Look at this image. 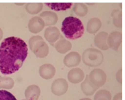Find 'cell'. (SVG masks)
<instances>
[{"instance_id": "obj_21", "label": "cell", "mask_w": 125, "mask_h": 100, "mask_svg": "<svg viewBox=\"0 0 125 100\" xmlns=\"http://www.w3.org/2000/svg\"><path fill=\"white\" fill-rule=\"evenodd\" d=\"M73 10L77 15L83 17L87 14L88 8L84 3H76L73 7Z\"/></svg>"}, {"instance_id": "obj_4", "label": "cell", "mask_w": 125, "mask_h": 100, "mask_svg": "<svg viewBox=\"0 0 125 100\" xmlns=\"http://www.w3.org/2000/svg\"><path fill=\"white\" fill-rule=\"evenodd\" d=\"M83 62L90 67L100 66L104 60V55L101 51L95 48L85 50L82 55Z\"/></svg>"}, {"instance_id": "obj_7", "label": "cell", "mask_w": 125, "mask_h": 100, "mask_svg": "<svg viewBox=\"0 0 125 100\" xmlns=\"http://www.w3.org/2000/svg\"><path fill=\"white\" fill-rule=\"evenodd\" d=\"M44 36L45 39L53 46L60 37L61 33L58 28L55 26H49L47 27L44 31Z\"/></svg>"}, {"instance_id": "obj_26", "label": "cell", "mask_w": 125, "mask_h": 100, "mask_svg": "<svg viewBox=\"0 0 125 100\" xmlns=\"http://www.w3.org/2000/svg\"><path fill=\"white\" fill-rule=\"evenodd\" d=\"M116 79L120 83L122 84V69H120L116 74Z\"/></svg>"}, {"instance_id": "obj_3", "label": "cell", "mask_w": 125, "mask_h": 100, "mask_svg": "<svg viewBox=\"0 0 125 100\" xmlns=\"http://www.w3.org/2000/svg\"><path fill=\"white\" fill-rule=\"evenodd\" d=\"M30 50L39 58H44L49 53V47L41 36H34L29 40Z\"/></svg>"}, {"instance_id": "obj_1", "label": "cell", "mask_w": 125, "mask_h": 100, "mask_svg": "<svg viewBox=\"0 0 125 100\" xmlns=\"http://www.w3.org/2000/svg\"><path fill=\"white\" fill-rule=\"evenodd\" d=\"M28 54L26 43L14 36L4 39L0 45V71L10 75L21 67Z\"/></svg>"}, {"instance_id": "obj_28", "label": "cell", "mask_w": 125, "mask_h": 100, "mask_svg": "<svg viewBox=\"0 0 125 100\" xmlns=\"http://www.w3.org/2000/svg\"><path fill=\"white\" fill-rule=\"evenodd\" d=\"M3 37V32L2 29L0 28V41L1 40Z\"/></svg>"}, {"instance_id": "obj_9", "label": "cell", "mask_w": 125, "mask_h": 100, "mask_svg": "<svg viewBox=\"0 0 125 100\" xmlns=\"http://www.w3.org/2000/svg\"><path fill=\"white\" fill-rule=\"evenodd\" d=\"M122 40V33L120 32L114 31L111 33L107 38V45L109 48L117 51Z\"/></svg>"}, {"instance_id": "obj_2", "label": "cell", "mask_w": 125, "mask_h": 100, "mask_svg": "<svg viewBox=\"0 0 125 100\" xmlns=\"http://www.w3.org/2000/svg\"><path fill=\"white\" fill-rule=\"evenodd\" d=\"M61 30L66 38L73 40L80 38L83 35L84 28L79 19L69 16L62 21Z\"/></svg>"}, {"instance_id": "obj_8", "label": "cell", "mask_w": 125, "mask_h": 100, "mask_svg": "<svg viewBox=\"0 0 125 100\" xmlns=\"http://www.w3.org/2000/svg\"><path fill=\"white\" fill-rule=\"evenodd\" d=\"M44 26V23L42 19L38 16L32 18L28 24L29 30L33 33H38L41 32Z\"/></svg>"}, {"instance_id": "obj_29", "label": "cell", "mask_w": 125, "mask_h": 100, "mask_svg": "<svg viewBox=\"0 0 125 100\" xmlns=\"http://www.w3.org/2000/svg\"><path fill=\"white\" fill-rule=\"evenodd\" d=\"M80 100H91L89 98H83V99H80Z\"/></svg>"}, {"instance_id": "obj_15", "label": "cell", "mask_w": 125, "mask_h": 100, "mask_svg": "<svg viewBox=\"0 0 125 100\" xmlns=\"http://www.w3.org/2000/svg\"><path fill=\"white\" fill-rule=\"evenodd\" d=\"M54 45L56 50L60 53H65L70 50L72 48L71 43L68 40L65 39L61 35V38Z\"/></svg>"}, {"instance_id": "obj_11", "label": "cell", "mask_w": 125, "mask_h": 100, "mask_svg": "<svg viewBox=\"0 0 125 100\" xmlns=\"http://www.w3.org/2000/svg\"><path fill=\"white\" fill-rule=\"evenodd\" d=\"M84 77V73L80 68H73L69 71L67 75L68 80L72 83H79L83 81Z\"/></svg>"}, {"instance_id": "obj_30", "label": "cell", "mask_w": 125, "mask_h": 100, "mask_svg": "<svg viewBox=\"0 0 125 100\" xmlns=\"http://www.w3.org/2000/svg\"><path fill=\"white\" fill-rule=\"evenodd\" d=\"M15 4L18 5H24V3H15Z\"/></svg>"}, {"instance_id": "obj_18", "label": "cell", "mask_w": 125, "mask_h": 100, "mask_svg": "<svg viewBox=\"0 0 125 100\" xmlns=\"http://www.w3.org/2000/svg\"><path fill=\"white\" fill-rule=\"evenodd\" d=\"M102 23L100 20L97 18L90 19L87 24V31L91 34L95 33L101 28Z\"/></svg>"}, {"instance_id": "obj_14", "label": "cell", "mask_w": 125, "mask_h": 100, "mask_svg": "<svg viewBox=\"0 0 125 100\" xmlns=\"http://www.w3.org/2000/svg\"><path fill=\"white\" fill-rule=\"evenodd\" d=\"M40 17L42 19L45 26L54 25L58 21L57 14L52 11H43L40 14Z\"/></svg>"}, {"instance_id": "obj_27", "label": "cell", "mask_w": 125, "mask_h": 100, "mask_svg": "<svg viewBox=\"0 0 125 100\" xmlns=\"http://www.w3.org/2000/svg\"><path fill=\"white\" fill-rule=\"evenodd\" d=\"M122 94L121 93H119L116 94L114 96L113 100H122Z\"/></svg>"}, {"instance_id": "obj_25", "label": "cell", "mask_w": 125, "mask_h": 100, "mask_svg": "<svg viewBox=\"0 0 125 100\" xmlns=\"http://www.w3.org/2000/svg\"><path fill=\"white\" fill-rule=\"evenodd\" d=\"M0 100H17L15 97L10 92L4 90H0Z\"/></svg>"}, {"instance_id": "obj_31", "label": "cell", "mask_w": 125, "mask_h": 100, "mask_svg": "<svg viewBox=\"0 0 125 100\" xmlns=\"http://www.w3.org/2000/svg\"><path fill=\"white\" fill-rule=\"evenodd\" d=\"M25 100V99H23V100Z\"/></svg>"}, {"instance_id": "obj_24", "label": "cell", "mask_w": 125, "mask_h": 100, "mask_svg": "<svg viewBox=\"0 0 125 100\" xmlns=\"http://www.w3.org/2000/svg\"><path fill=\"white\" fill-rule=\"evenodd\" d=\"M111 16L113 17V23L116 26L118 27H122V12L118 10H114Z\"/></svg>"}, {"instance_id": "obj_12", "label": "cell", "mask_w": 125, "mask_h": 100, "mask_svg": "<svg viewBox=\"0 0 125 100\" xmlns=\"http://www.w3.org/2000/svg\"><path fill=\"white\" fill-rule=\"evenodd\" d=\"M108 34L107 32L102 31L97 34L94 38V44L99 49L102 50H106L109 49L107 45V38Z\"/></svg>"}, {"instance_id": "obj_5", "label": "cell", "mask_w": 125, "mask_h": 100, "mask_svg": "<svg viewBox=\"0 0 125 100\" xmlns=\"http://www.w3.org/2000/svg\"><path fill=\"white\" fill-rule=\"evenodd\" d=\"M88 76L90 82L98 87L103 86L106 81V75L104 72L101 69L93 70Z\"/></svg>"}, {"instance_id": "obj_23", "label": "cell", "mask_w": 125, "mask_h": 100, "mask_svg": "<svg viewBox=\"0 0 125 100\" xmlns=\"http://www.w3.org/2000/svg\"><path fill=\"white\" fill-rule=\"evenodd\" d=\"M111 95L110 93L104 89L100 90L95 94L94 100H111Z\"/></svg>"}, {"instance_id": "obj_6", "label": "cell", "mask_w": 125, "mask_h": 100, "mask_svg": "<svg viewBox=\"0 0 125 100\" xmlns=\"http://www.w3.org/2000/svg\"><path fill=\"white\" fill-rule=\"evenodd\" d=\"M68 88V83L65 79L58 78L53 82L51 89L53 94L60 96L64 94L67 91Z\"/></svg>"}, {"instance_id": "obj_16", "label": "cell", "mask_w": 125, "mask_h": 100, "mask_svg": "<svg viewBox=\"0 0 125 100\" xmlns=\"http://www.w3.org/2000/svg\"><path fill=\"white\" fill-rule=\"evenodd\" d=\"M81 88L82 92L86 96L92 95L99 88L90 82L88 75H86L84 81L81 83Z\"/></svg>"}, {"instance_id": "obj_19", "label": "cell", "mask_w": 125, "mask_h": 100, "mask_svg": "<svg viewBox=\"0 0 125 100\" xmlns=\"http://www.w3.org/2000/svg\"><path fill=\"white\" fill-rule=\"evenodd\" d=\"M42 3H28L25 6L26 11L30 14H36L39 13L42 9Z\"/></svg>"}, {"instance_id": "obj_17", "label": "cell", "mask_w": 125, "mask_h": 100, "mask_svg": "<svg viewBox=\"0 0 125 100\" xmlns=\"http://www.w3.org/2000/svg\"><path fill=\"white\" fill-rule=\"evenodd\" d=\"M40 94V88L36 85H31L28 86L24 93L26 100H38Z\"/></svg>"}, {"instance_id": "obj_13", "label": "cell", "mask_w": 125, "mask_h": 100, "mask_svg": "<svg viewBox=\"0 0 125 100\" xmlns=\"http://www.w3.org/2000/svg\"><path fill=\"white\" fill-rule=\"evenodd\" d=\"M39 72L42 78L49 79L55 75L56 69L54 66L50 64H44L40 67Z\"/></svg>"}, {"instance_id": "obj_22", "label": "cell", "mask_w": 125, "mask_h": 100, "mask_svg": "<svg viewBox=\"0 0 125 100\" xmlns=\"http://www.w3.org/2000/svg\"><path fill=\"white\" fill-rule=\"evenodd\" d=\"M14 85V81L10 77L0 76V89H11Z\"/></svg>"}, {"instance_id": "obj_20", "label": "cell", "mask_w": 125, "mask_h": 100, "mask_svg": "<svg viewBox=\"0 0 125 100\" xmlns=\"http://www.w3.org/2000/svg\"><path fill=\"white\" fill-rule=\"evenodd\" d=\"M49 8L55 11L65 10L70 8L73 5L72 3H45Z\"/></svg>"}, {"instance_id": "obj_10", "label": "cell", "mask_w": 125, "mask_h": 100, "mask_svg": "<svg viewBox=\"0 0 125 100\" xmlns=\"http://www.w3.org/2000/svg\"><path fill=\"white\" fill-rule=\"evenodd\" d=\"M81 60V55L76 51H72L65 56L63 59L64 65L68 67L77 66Z\"/></svg>"}]
</instances>
